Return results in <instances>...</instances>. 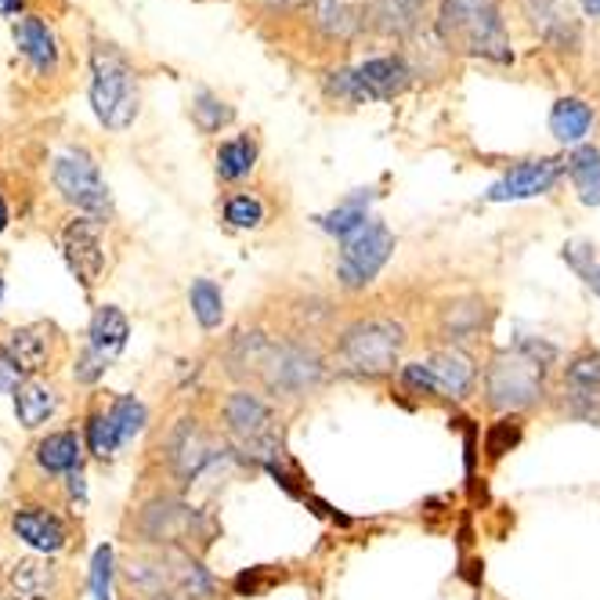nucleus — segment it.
<instances>
[{
  "label": "nucleus",
  "instance_id": "16",
  "mask_svg": "<svg viewBox=\"0 0 600 600\" xmlns=\"http://www.w3.org/2000/svg\"><path fill=\"white\" fill-rule=\"evenodd\" d=\"M423 366L431 369L434 384H438L442 398H452V402H463L474 391V380H478V366L474 358L463 355L460 348H438L423 358Z\"/></svg>",
  "mask_w": 600,
  "mask_h": 600
},
{
  "label": "nucleus",
  "instance_id": "31",
  "mask_svg": "<svg viewBox=\"0 0 600 600\" xmlns=\"http://www.w3.org/2000/svg\"><path fill=\"white\" fill-rule=\"evenodd\" d=\"M254 163H257V141L250 134L232 138V141H225V145L217 149V174L225 181L246 178V174L254 170Z\"/></svg>",
  "mask_w": 600,
  "mask_h": 600
},
{
  "label": "nucleus",
  "instance_id": "4",
  "mask_svg": "<svg viewBox=\"0 0 600 600\" xmlns=\"http://www.w3.org/2000/svg\"><path fill=\"white\" fill-rule=\"evenodd\" d=\"M546 395V366H539L536 358H528L525 351L507 348L496 351L489 358L485 369V402L496 413H525L543 402Z\"/></svg>",
  "mask_w": 600,
  "mask_h": 600
},
{
  "label": "nucleus",
  "instance_id": "28",
  "mask_svg": "<svg viewBox=\"0 0 600 600\" xmlns=\"http://www.w3.org/2000/svg\"><path fill=\"white\" fill-rule=\"evenodd\" d=\"M593 127V109L583 98H561L550 113V131L564 145H579Z\"/></svg>",
  "mask_w": 600,
  "mask_h": 600
},
{
  "label": "nucleus",
  "instance_id": "46",
  "mask_svg": "<svg viewBox=\"0 0 600 600\" xmlns=\"http://www.w3.org/2000/svg\"><path fill=\"white\" fill-rule=\"evenodd\" d=\"M26 8V0H0V15H19Z\"/></svg>",
  "mask_w": 600,
  "mask_h": 600
},
{
  "label": "nucleus",
  "instance_id": "27",
  "mask_svg": "<svg viewBox=\"0 0 600 600\" xmlns=\"http://www.w3.org/2000/svg\"><path fill=\"white\" fill-rule=\"evenodd\" d=\"M528 15H532L536 30L543 33L546 40H554L561 47H575V40H579V26L572 22V11L564 8L561 0H532Z\"/></svg>",
  "mask_w": 600,
  "mask_h": 600
},
{
  "label": "nucleus",
  "instance_id": "7",
  "mask_svg": "<svg viewBox=\"0 0 600 600\" xmlns=\"http://www.w3.org/2000/svg\"><path fill=\"white\" fill-rule=\"evenodd\" d=\"M221 416H225V431L235 442L243 445L246 452L257 456L264 467L275 463V456H282V427L275 409L264 402L261 395L254 391H232L221 405Z\"/></svg>",
  "mask_w": 600,
  "mask_h": 600
},
{
  "label": "nucleus",
  "instance_id": "33",
  "mask_svg": "<svg viewBox=\"0 0 600 600\" xmlns=\"http://www.w3.org/2000/svg\"><path fill=\"white\" fill-rule=\"evenodd\" d=\"M109 420H113V427H116V438H120V445H127L134 438V434H141V427H145V405L138 402L134 395H123V398H116L113 409H109Z\"/></svg>",
  "mask_w": 600,
  "mask_h": 600
},
{
  "label": "nucleus",
  "instance_id": "18",
  "mask_svg": "<svg viewBox=\"0 0 600 600\" xmlns=\"http://www.w3.org/2000/svg\"><path fill=\"white\" fill-rule=\"evenodd\" d=\"M272 348H275V340L268 333H261V329H239V333H235L228 340V348H225L228 376L232 380H254L257 384V376H261L268 355H272Z\"/></svg>",
  "mask_w": 600,
  "mask_h": 600
},
{
  "label": "nucleus",
  "instance_id": "11",
  "mask_svg": "<svg viewBox=\"0 0 600 600\" xmlns=\"http://www.w3.org/2000/svg\"><path fill=\"white\" fill-rule=\"evenodd\" d=\"M163 452H167V467L174 470V478L185 481V485H192V481L210 467V460L217 456V442L203 423L185 416V420L174 423Z\"/></svg>",
  "mask_w": 600,
  "mask_h": 600
},
{
  "label": "nucleus",
  "instance_id": "34",
  "mask_svg": "<svg viewBox=\"0 0 600 600\" xmlns=\"http://www.w3.org/2000/svg\"><path fill=\"white\" fill-rule=\"evenodd\" d=\"M358 4L355 0H319V26L337 33V37H348L351 30L358 26Z\"/></svg>",
  "mask_w": 600,
  "mask_h": 600
},
{
  "label": "nucleus",
  "instance_id": "17",
  "mask_svg": "<svg viewBox=\"0 0 600 600\" xmlns=\"http://www.w3.org/2000/svg\"><path fill=\"white\" fill-rule=\"evenodd\" d=\"M123 583L127 590L138 593L141 600H156V597H170V557L167 550H149V554H131L123 561Z\"/></svg>",
  "mask_w": 600,
  "mask_h": 600
},
{
  "label": "nucleus",
  "instance_id": "24",
  "mask_svg": "<svg viewBox=\"0 0 600 600\" xmlns=\"http://www.w3.org/2000/svg\"><path fill=\"white\" fill-rule=\"evenodd\" d=\"M423 4L427 0H373L369 8V22L387 37H405L420 26Z\"/></svg>",
  "mask_w": 600,
  "mask_h": 600
},
{
  "label": "nucleus",
  "instance_id": "12",
  "mask_svg": "<svg viewBox=\"0 0 600 600\" xmlns=\"http://www.w3.org/2000/svg\"><path fill=\"white\" fill-rule=\"evenodd\" d=\"M102 235H105V228H102L98 217H77V221H69L66 232H62L66 264L84 290H94V282L102 279V268H105Z\"/></svg>",
  "mask_w": 600,
  "mask_h": 600
},
{
  "label": "nucleus",
  "instance_id": "36",
  "mask_svg": "<svg viewBox=\"0 0 600 600\" xmlns=\"http://www.w3.org/2000/svg\"><path fill=\"white\" fill-rule=\"evenodd\" d=\"M521 434H525V423H521V416H503V420H496L489 427V434H485V452H489V460H503L517 442H521Z\"/></svg>",
  "mask_w": 600,
  "mask_h": 600
},
{
  "label": "nucleus",
  "instance_id": "47",
  "mask_svg": "<svg viewBox=\"0 0 600 600\" xmlns=\"http://www.w3.org/2000/svg\"><path fill=\"white\" fill-rule=\"evenodd\" d=\"M583 8H586V15L600 19V0H583Z\"/></svg>",
  "mask_w": 600,
  "mask_h": 600
},
{
  "label": "nucleus",
  "instance_id": "8",
  "mask_svg": "<svg viewBox=\"0 0 600 600\" xmlns=\"http://www.w3.org/2000/svg\"><path fill=\"white\" fill-rule=\"evenodd\" d=\"M409 84H413V69L405 66V58L398 55H384V58H369L355 69H344V73L329 77V94L344 102H387L398 98Z\"/></svg>",
  "mask_w": 600,
  "mask_h": 600
},
{
  "label": "nucleus",
  "instance_id": "19",
  "mask_svg": "<svg viewBox=\"0 0 600 600\" xmlns=\"http://www.w3.org/2000/svg\"><path fill=\"white\" fill-rule=\"evenodd\" d=\"M489 326V304L481 297H456L438 308V337L449 344H467Z\"/></svg>",
  "mask_w": 600,
  "mask_h": 600
},
{
  "label": "nucleus",
  "instance_id": "52",
  "mask_svg": "<svg viewBox=\"0 0 600 600\" xmlns=\"http://www.w3.org/2000/svg\"><path fill=\"white\" fill-rule=\"evenodd\" d=\"M0 290H4V282H0Z\"/></svg>",
  "mask_w": 600,
  "mask_h": 600
},
{
  "label": "nucleus",
  "instance_id": "1",
  "mask_svg": "<svg viewBox=\"0 0 600 600\" xmlns=\"http://www.w3.org/2000/svg\"><path fill=\"white\" fill-rule=\"evenodd\" d=\"M329 380V362L322 348L308 337H290L275 340L272 355H268L261 376L264 395H272L275 402H304V398L319 395Z\"/></svg>",
  "mask_w": 600,
  "mask_h": 600
},
{
  "label": "nucleus",
  "instance_id": "39",
  "mask_svg": "<svg viewBox=\"0 0 600 600\" xmlns=\"http://www.w3.org/2000/svg\"><path fill=\"white\" fill-rule=\"evenodd\" d=\"M192 116H196V123H199V131H221L228 120H232V109L221 98H214V94H196V102H192Z\"/></svg>",
  "mask_w": 600,
  "mask_h": 600
},
{
  "label": "nucleus",
  "instance_id": "6",
  "mask_svg": "<svg viewBox=\"0 0 600 600\" xmlns=\"http://www.w3.org/2000/svg\"><path fill=\"white\" fill-rule=\"evenodd\" d=\"M134 536L141 546H156V550H185L192 543H210L214 525L207 514H199L188 503L174 496H152L149 503H141L134 514Z\"/></svg>",
  "mask_w": 600,
  "mask_h": 600
},
{
  "label": "nucleus",
  "instance_id": "37",
  "mask_svg": "<svg viewBox=\"0 0 600 600\" xmlns=\"http://www.w3.org/2000/svg\"><path fill=\"white\" fill-rule=\"evenodd\" d=\"M264 217H268L264 203L257 196H250V192L232 196L228 203H225V221H228L232 228H261Z\"/></svg>",
  "mask_w": 600,
  "mask_h": 600
},
{
  "label": "nucleus",
  "instance_id": "21",
  "mask_svg": "<svg viewBox=\"0 0 600 600\" xmlns=\"http://www.w3.org/2000/svg\"><path fill=\"white\" fill-rule=\"evenodd\" d=\"M11 33H15L22 58H26L37 73H51L55 62H58V40H55V33L47 22L40 15H26V19L15 22V30Z\"/></svg>",
  "mask_w": 600,
  "mask_h": 600
},
{
  "label": "nucleus",
  "instance_id": "3",
  "mask_svg": "<svg viewBox=\"0 0 600 600\" xmlns=\"http://www.w3.org/2000/svg\"><path fill=\"white\" fill-rule=\"evenodd\" d=\"M409 344V333L395 319H358L337 337V358L348 373L358 376H387L395 373L398 358Z\"/></svg>",
  "mask_w": 600,
  "mask_h": 600
},
{
  "label": "nucleus",
  "instance_id": "10",
  "mask_svg": "<svg viewBox=\"0 0 600 600\" xmlns=\"http://www.w3.org/2000/svg\"><path fill=\"white\" fill-rule=\"evenodd\" d=\"M395 235L384 221H369L366 228L344 239V250L337 257V282L344 290H366L380 275V268L391 261Z\"/></svg>",
  "mask_w": 600,
  "mask_h": 600
},
{
  "label": "nucleus",
  "instance_id": "30",
  "mask_svg": "<svg viewBox=\"0 0 600 600\" xmlns=\"http://www.w3.org/2000/svg\"><path fill=\"white\" fill-rule=\"evenodd\" d=\"M568 174L586 207H600V149L579 145L568 156Z\"/></svg>",
  "mask_w": 600,
  "mask_h": 600
},
{
  "label": "nucleus",
  "instance_id": "22",
  "mask_svg": "<svg viewBox=\"0 0 600 600\" xmlns=\"http://www.w3.org/2000/svg\"><path fill=\"white\" fill-rule=\"evenodd\" d=\"M51 340H55L51 326H44V322L19 326V329H11L8 333L4 351L22 373H37V369L47 366V358H51Z\"/></svg>",
  "mask_w": 600,
  "mask_h": 600
},
{
  "label": "nucleus",
  "instance_id": "41",
  "mask_svg": "<svg viewBox=\"0 0 600 600\" xmlns=\"http://www.w3.org/2000/svg\"><path fill=\"white\" fill-rule=\"evenodd\" d=\"M105 366H109V358L105 355H98V351H94L91 344L80 351L77 355V366H73V376L80 384H98L102 376H105Z\"/></svg>",
  "mask_w": 600,
  "mask_h": 600
},
{
  "label": "nucleus",
  "instance_id": "9",
  "mask_svg": "<svg viewBox=\"0 0 600 600\" xmlns=\"http://www.w3.org/2000/svg\"><path fill=\"white\" fill-rule=\"evenodd\" d=\"M55 188L62 192L69 207L84 210L87 217H109L113 214V196L109 185L102 181L98 163H94L84 149H69L55 160Z\"/></svg>",
  "mask_w": 600,
  "mask_h": 600
},
{
  "label": "nucleus",
  "instance_id": "35",
  "mask_svg": "<svg viewBox=\"0 0 600 600\" xmlns=\"http://www.w3.org/2000/svg\"><path fill=\"white\" fill-rule=\"evenodd\" d=\"M564 387L575 391H600V351H583L564 369Z\"/></svg>",
  "mask_w": 600,
  "mask_h": 600
},
{
  "label": "nucleus",
  "instance_id": "50",
  "mask_svg": "<svg viewBox=\"0 0 600 600\" xmlns=\"http://www.w3.org/2000/svg\"><path fill=\"white\" fill-rule=\"evenodd\" d=\"M268 8H290V4H297V0H264Z\"/></svg>",
  "mask_w": 600,
  "mask_h": 600
},
{
  "label": "nucleus",
  "instance_id": "43",
  "mask_svg": "<svg viewBox=\"0 0 600 600\" xmlns=\"http://www.w3.org/2000/svg\"><path fill=\"white\" fill-rule=\"evenodd\" d=\"M275 579H282V572L272 575V572H264V568H254V572H243L239 579H235V593H243V597H257V593H264L268 586H272Z\"/></svg>",
  "mask_w": 600,
  "mask_h": 600
},
{
  "label": "nucleus",
  "instance_id": "15",
  "mask_svg": "<svg viewBox=\"0 0 600 600\" xmlns=\"http://www.w3.org/2000/svg\"><path fill=\"white\" fill-rule=\"evenodd\" d=\"M11 532L26 546L40 550V554H58V550H66L69 543L66 521L47 507H19L11 514Z\"/></svg>",
  "mask_w": 600,
  "mask_h": 600
},
{
  "label": "nucleus",
  "instance_id": "5",
  "mask_svg": "<svg viewBox=\"0 0 600 600\" xmlns=\"http://www.w3.org/2000/svg\"><path fill=\"white\" fill-rule=\"evenodd\" d=\"M91 105L109 131H127L138 116V77L127 58L113 47H94L91 55Z\"/></svg>",
  "mask_w": 600,
  "mask_h": 600
},
{
  "label": "nucleus",
  "instance_id": "42",
  "mask_svg": "<svg viewBox=\"0 0 600 600\" xmlns=\"http://www.w3.org/2000/svg\"><path fill=\"white\" fill-rule=\"evenodd\" d=\"M402 384L409 387V391H416V395L442 398L438 384H434V376H431V369H427V366H423V362H409V366L402 369Z\"/></svg>",
  "mask_w": 600,
  "mask_h": 600
},
{
  "label": "nucleus",
  "instance_id": "45",
  "mask_svg": "<svg viewBox=\"0 0 600 600\" xmlns=\"http://www.w3.org/2000/svg\"><path fill=\"white\" fill-rule=\"evenodd\" d=\"M22 384V369L11 362V355L0 348V395H15Z\"/></svg>",
  "mask_w": 600,
  "mask_h": 600
},
{
  "label": "nucleus",
  "instance_id": "23",
  "mask_svg": "<svg viewBox=\"0 0 600 600\" xmlns=\"http://www.w3.org/2000/svg\"><path fill=\"white\" fill-rule=\"evenodd\" d=\"M87 337H91V348L98 351V355L116 358L127 348V337H131V322H127V315L120 308H113V304H102V308L94 311Z\"/></svg>",
  "mask_w": 600,
  "mask_h": 600
},
{
  "label": "nucleus",
  "instance_id": "40",
  "mask_svg": "<svg viewBox=\"0 0 600 600\" xmlns=\"http://www.w3.org/2000/svg\"><path fill=\"white\" fill-rule=\"evenodd\" d=\"M91 593L94 600H113V550L98 546L91 561Z\"/></svg>",
  "mask_w": 600,
  "mask_h": 600
},
{
  "label": "nucleus",
  "instance_id": "29",
  "mask_svg": "<svg viewBox=\"0 0 600 600\" xmlns=\"http://www.w3.org/2000/svg\"><path fill=\"white\" fill-rule=\"evenodd\" d=\"M369 199L373 192L369 188H362V192H355L351 199H344L337 210H329V214L319 217V225L329 232V235H340V239H351L355 232H362L369 225Z\"/></svg>",
  "mask_w": 600,
  "mask_h": 600
},
{
  "label": "nucleus",
  "instance_id": "32",
  "mask_svg": "<svg viewBox=\"0 0 600 600\" xmlns=\"http://www.w3.org/2000/svg\"><path fill=\"white\" fill-rule=\"evenodd\" d=\"M188 301H192V315L203 329H217L221 319H225V297H221L217 282L196 279L192 290H188Z\"/></svg>",
  "mask_w": 600,
  "mask_h": 600
},
{
  "label": "nucleus",
  "instance_id": "26",
  "mask_svg": "<svg viewBox=\"0 0 600 600\" xmlns=\"http://www.w3.org/2000/svg\"><path fill=\"white\" fill-rule=\"evenodd\" d=\"M80 438L73 431H55L37 442V463L47 474H77L80 470Z\"/></svg>",
  "mask_w": 600,
  "mask_h": 600
},
{
  "label": "nucleus",
  "instance_id": "51",
  "mask_svg": "<svg viewBox=\"0 0 600 600\" xmlns=\"http://www.w3.org/2000/svg\"><path fill=\"white\" fill-rule=\"evenodd\" d=\"M156 600H170V597H156Z\"/></svg>",
  "mask_w": 600,
  "mask_h": 600
},
{
  "label": "nucleus",
  "instance_id": "38",
  "mask_svg": "<svg viewBox=\"0 0 600 600\" xmlns=\"http://www.w3.org/2000/svg\"><path fill=\"white\" fill-rule=\"evenodd\" d=\"M87 445L91 452L98 456V460H109V456H116V449H120V438H116V427L109 413H94L87 420Z\"/></svg>",
  "mask_w": 600,
  "mask_h": 600
},
{
  "label": "nucleus",
  "instance_id": "44",
  "mask_svg": "<svg viewBox=\"0 0 600 600\" xmlns=\"http://www.w3.org/2000/svg\"><path fill=\"white\" fill-rule=\"evenodd\" d=\"M564 261H568L575 272H579L583 279H590L593 275V246L590 243H572V246H564Z\"/></svg>",
  "mask_w": 600,
  "mask_h": 600
},
{
  "label": "nucleus",
  "instance_id": "25",
  "mask_svg": "<svg viewBox=\"0 0 600 600\" xmlns=\"http://www.w3.org/2000/svg\"><path fill=\"white\" fill-rule=\"evenodd\" d=\"M58 405V391L44 380H22L15 391V416L26 431H37L40 423H47V416L55 413Z\"/></svg>",
  "mask_w": 600,
  "mask_h": 600
},
{
  "label": "nucleus",
  "instance_id": "14",
  "mask_svg": "<svg viewBox=\"0 0 600 600\" xmlns=\"http://www.w3.org/2000/svg\"><path fill=\"white\" fill-rule=\"evenodd\" d=\"M58 590L62 579L47 557H22L0 579V600H55Z\"/></svg>",
  "mask_w": 600,
  "mask_h": 600
},
{
  "label": "nucleus",
  "instance_id": "13",
  "mask_svg": "<svg viewBox=\"0 0 600 600\" xmlns=\"http://www.w3.org/2000/svg\"><path fill=\"white\" fill-rule=\"evenodd\" d=\"M568 170V163L561 160H528L517 163L510 174L489 188V203H514V199H532V196H546L550 188L561 181V174Z\"/></svg>",
  "mask_w": 600,
  "mask_h": 600
},
{
  "label": "nucleus",
  "instance_id": "48",
  "mask_svg": "<svg viewBox=\"0 0 600 600\" xmlns=\"http://www.w3.org/2000/svg\"><path fill=\"white\" fill-rule=\"evenodd\" d=\"M8 228V203H4V196H0V232Z\"/></svg>",
  "mask_w": 600,
  "mask_h": 600
},
{
  "label": "nucleus",
  "instance_id": "2",
  "mask_svg": "<svg viewBox=\"0 0 600 600\" xmlns=\"http://www.w3.org/2000/svg\"><path fill=\"white\" fill-rule=\"evenodd\" d=\"M438 33L445 44L463 55H481V58H492V62H510L499 0H442Z\"/></svg>",
  "mask_w": 600,
  "mask_h": 600
},
{
  "label": "nucleus",
  "instance_id": "49",
  "mask_svg": "<svg viewBox=\"0 0 600 600\" xmlns=\"http://www.w3.org/2000/svg\"><path fill=\"white\" fill-rule=\"evenodd\" d=\"M590 286H593V293H597V297H600V264L593 268V275H590Z\"/></svg>",
  "mask_w": 600,
  "mask_h": 600
},
{
  "label": "nucleus",
  "instance_id": "20",
  "mask_svg": "<svg viewBox=\"0 0 600 600\" xmlns=\"http://www.w3.org/2000/svg\"><path fill=\"white\" fill-rule=\"evenodd\" d=\"M170 557V600H214L217 593V583L214 575H210L203 564H199V557L192 554V550H167Z\"/></svg>",
  "mask_w": 600,
  "mask_h": 600
}]
</instances>
